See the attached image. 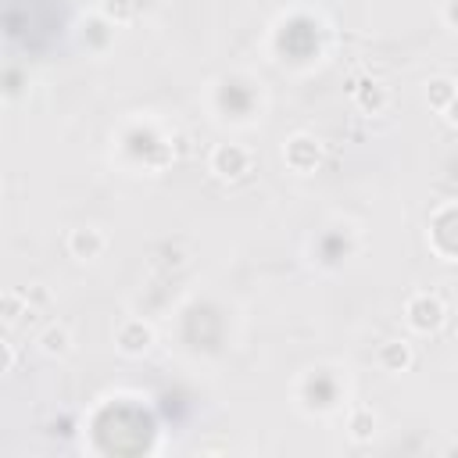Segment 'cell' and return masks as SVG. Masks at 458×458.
I'll return each mask as SVG.
<instances>
[{
	"mask_svg": "<svg viewBox=\"0 0 458 458\" xmlns=\"http://www.w3.org/2000/svg\"><path fill=\"white\" fill-rule=\"evenodd\" d=\"M47 351H65V333H50V337H47Z\"/></svg>",
	"mask_w": 458,
	"mask_h": 458,
	"instance_id": "1",
	"label": "cell"
}]
</instances>
